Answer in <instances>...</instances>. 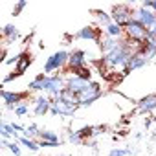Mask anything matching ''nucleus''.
<instances>
[{"label":"nucleus","instance_id":"1","mask_svg":"<svg viewBox=\"0 0 156 156\" xmlns=\"http://www.w3.org/2000/svg\"><path fill=\"white\" fill-rule=\"evenodd\" d=\"M125 37H127L130 42H134L136 46H141V44L149 39V30L134 19V20H130V22L125 26Z\"/></svg>","mask_w":156,"mask_h":156},{"label":"nucleus","instance_id":"2","mask_svg":"<svg viewBox=\"0 0 156 156\" xmlns=\"http://www.w3.org/2000/svg\"><path fill=\"white\" fill-rule=\"evenodd\" d=\"M134 15H136V9L130 8L129 4H118V6H112V11H110V17H112V22L119 24L123 30L125 26L134 20Z\"/></svg>","mask_w":156,"mask_h":156},{"label":"nucleus","instance_id":"3","mask_svg":"<svg viewBox=\"0 0 156 156\" xmlns=\"http://www.w3.org/2000/svg\"><path fill=\"white\" fill-rule=\"evenodd\" d=\"M103 96V90H101V83L98 81H90L88 87L77 94V99H79V107H90L94 101H98L99 98Z\"/></svg>","mask_w":156,"mask_h":156},{"label":"nucleus","instance_id":"4","mask_svg":"<svg viewBox=\"0 0 156 156\" xmlns=\"http://www.w3.org/2000/svg\"><path fill=\"white\" fill-rule=\"evenodd\" d=\"M64 88H66V77H62V75H48L46 77V81H44V92L51 99L59 98Z\"/></svg>","mask_w":156,"mask_h":156},{"label":"nucleus","instance_id":"5","mask_svg":"<svg viewBox=\"0 0 156 156\" xmlns=\"http://www.w3.org/2000/svg\"><path fill=\"white\" fill-rule=\"evenodd\" d=\"M68 59H70V53H68L66 50H59V51H55L51 57L46 59V62H44V73H51V72L61 70L62 66L68 64Z\"/></svg>","mask_w":156,"mask_h":156},{"label":"nucleus","instance_id":"6","mask_svg":"<svg viewBox=\"0 0 156 156\" xmlns=\"http://www.w3.org/2000/svg\"><path fill=\"white\" fill-rule=\"evenodd\" d=\"M77 108H79V107H73V105L66 103L61 98H53L51 99V110H50V114L51 116H73L77 112Z\"/></svg>","mask_w":156,"mask_h":156},{"label":"nucleus","instance_id":"7","mask_svg":"<svg viewBox=\"0 0 156 156\" xmlns=\"http://www.w3.org/2000/svg\"><path fill=\"white\" fill-rule=\"evenodd\" d=\"M149 62V59H147V55L136 46V51L132 53V57L129 59V62H127V66L121 70V75H129L132 70H138V68H143L145 64Z\"/></svg>","mask_w":156,"mask_h":156},{"label":"nucleus","instance_id":"8","mask_svg":"<svg viewBox=\"0 0 156 156\" xmlns=\"http://www.w3.org/2000/svg\"><path fill=\"white\" fill-rule=\"evenodd\" d=\"M2 99H4V107L8 110H15V107L22 105V101L30 96V92H9V90H2Z\"/></svg>","mask_w":156,"mask_h":156},{"label":"nucleus","instance_id":"9","mask_svg":"<svg viewBox=\"0 0 156 156\" xmlns=\"http://www.w3.org/2000/svg\"><path fill=\"white\" fill-rule=\"evenodd\" d=\"M101 33H103V30L99 28V26H85V28H81L79 31L75 33V39H81V41H90V42H96V44H99L101 42Z\"/></svg>","mask_w":156,"mask_h":156},{"label":"nucleus","instance_id":"10","mask_svg":"<svg viewBox=\"0 0 156 156\" xmlns=\"http://www.w3.org/2000/svg\"><path fill=\"white\" fill-rule=\"evenodd\" d=\"M134 19H136L140 24H143L147 30H151V28L154 26V22H156V13H154L152 9H147V8L140 6V8L136 9V15H134Z\"/></svg>","mask_w":156,"mask_h":156},{"label":"nucleus","instance_id":"11","mask_svg":"<svg viewBox=\"0 0 156 156\" xmlns=\"http://www.w3.org/2000/svg\"><path fill=\"white\" fill-rule=\"evenodd\" d=\"M37 141H39L41 147H59L61 145V138H59L57 132H53V130H42V129H41V132L37 136Z\"/></svg>","mask_w":156,"mask_h":156},{"label":"nucleus","instance_id":"12","mask_svg":"<svg viewBox=\"0 0 156 156\" xmlns=\"http://www.w3.org/2000/svg\"><path fill=\"white\" fill-rule=\"evenodd\" d=\"M50 110H51V98L50 96H39V98H35V103H33L35 116H46Z\"/></svg>","mask_w":156,"mask_h":156},{"label":"nucleus","instance_id":"13","mask_svg":"<svg viewBox=\"0 0 156 156\" xmlns=\"http://www.w3.org/2000/svg\"><path fill=\"white\" fill-rule=\"evenodd\" d=\"M68 66H70V72L81 68V66H87V51H85V50H73V51L70 53Z\"/></svg>","mask_w":156,"mask_h":156},{"label":"nucleus","instance_id":"14","mask_svg":"<svg viewBox=\"0 0 156 156\" xmlns=\"http://www.w3.org/2000/svg\"><path fill=\"white\" fill-rule=\"evenodd\" d=\"M88 83H90V81H85V79H81V77H77V75H68V77H66V88L72 90L73 94L83 92V90L88 87Z\"/></svg>","mask_w":156,"mask_h":156},{"label":"nucleus","instance_id":"15","mask_svg":"<svg viewBox=\"0 0 156 156\" xmlns=\"http://www.w3.org/2000/svg\"><path fill=\"white\" fill-rule=\"evenodd\" d=\"M152 110H156V94H149L138 101V112L140 114H147Z\"/></svg>","mask_w":156,"mask_h":156},{"label":"nucleus","instance_id":"16","mask_svg":"<svg viewBox=\"0 0 156 156\" xmlns=\"http://www.w3.org/2000/svg\"><path fill=\"white\" fill-rule=\"evenodd\" d=\"M31 62H33V59H31L30 51H20V53H19V61H17V64H15V72H17L19 75H22V73L30 68Z\"/></svg>","mask_w":156,"mask_h":156},{"label":"nucleus","instance_id":"17","mask_svg":"<svg viewBox=\"0 0 156 156\" xmlns=\"http://www.w3.org/2000/svg\"><path fill=\"white\" fill-rule=\"evenodd\" d=\"M46 77H48V73H39L35 79L28 85V92H44V81H46Z\"/></svg>","mask_w":156,"mask_h":156},{"label":"nucleus","instance_id":"18","mask_svg":"<svg viewBox=\"0 0 156 156\" xmlns=\"http://www.w3.org/2000/svg\"><path fill=\"white\" fill-rule=\"evenodd\" d=\"M138 48H140V50L147 55V59L151 61V59H154V55H156V39H151V37H149V39H147L141 46H138Z\"/></svg>","mask_w":156,"mask_h":156},{"label":"nucleus","instance_id":"19","mask_svg":"<svg viewBox=\"0 0 156 156\" xmlns=\"http://www.w3.org/2000/svg\"><path fill=\"white\" fill-rule=\"evenodd\" d=\"M103 31H105V35H107V37H112V39H118V41L125 35V30H123L119 24H116V22H112L110 26H107Z\"/></svg>","mask_w":156,"mask_h":156},{"label":"nucleus","instance_id":"20","mask_svg":"<svg viewBox=\"0 0 156 156\" xmlns=\"http://www.w3.org/2000/svg\"><path fill=\"white\" fill-rule=\"evenodd\" d=\"M119 41H121V39H119ZM119 41H118V39H112V37H107V35H105V37L101 39V42H99V48H101L103 55H105V53H108V51H112V50H114V48L119 44Z\"/></svg>","mask_w":156,"mask_h":156},{"label":"nucleus","instance_id":"21","mask_svg":"<svg viewBox=\"0 0 156 156\" xmlns=\"http://www.w3.org/2000/svg\"><path fill=\"white\" fill-rule=\"evenodd\" d=\"M2 35H4L6 42H15V39H19V37H20L19 30H17L13 24H6V26H4V30H2Z\"/></svg>","mask_w":156,"mask_h":156},{"label":"nucleus","instance_id":"22","mask_svg":"<svg viewBox=\"0 0 156 156\" xmlns=\"http://www.w3.org/2000/svg\"><path fill=\"white\" fill-rule=\"evenodd\" d=\"M94 15H96L98 22H99V26H103V30H105L107 26L112 24V17H110V13H105V11H101V9H94Z\"/></svg>","mask_w":156,"mask_h":156},{"label":"nucleus","instance_id":"23","mask_svg":"<svg viewBox=\"0 0 156 156\" xmlns=\"http://www.w3.org/2000/svg\"><path fill=\"white\" fill-rule=\"evenodd\" d=\"M72 75H77V77H81V79H85V81H92V68L88 64L81 66L77 70H72Z\"/></svg>","mask_w":156,"mask_h":156},{"label":"nucleus","instance_id":"24","mask_svg":"<svg viewBox=\"0 0 156 156\" xmlns=\"http://www.w3.org/2000/svg\"><path fill=\"white\" fill-rule=\"evenodd\" d=\"M17 140H19V143H22L24 147H28L31 152H37V151L41 149L39 141H37V140H33V138H26V136H20V138H17Z\"/></svg>","mask_w":156,"mask_h":156},{"label":"nucleus","instance_id":"25","mask_svg":"<svg viewBox=\"0 0 156 156\" xmlns=\"http://www.w3.org/2000/svg\"><path fill=\"white\" fill-rule=\"evenodd\" d=\"M61 99H64L66 103H70V105H73V107H79V99H77V94H73L72 90H68V88H64L62 92H61V96H59Z\"/></svg>","mask_w":156,"mask_h":156},{"label":"nucleus","instance_id":"26","mask_svg":"<svg viewBox=\"0 0 156 156\" xmlns=\"http://www.w3.org/2000/svg\"><path fill=\"white\" fill-rule=\"evenodd\" d=\"M0 132H2V138H4V140H9L11 136L17 138V132L13 130L11 123H6V121H2V125H0Z\"/></svg>","mask_w":156,"mask_h":156},{"label":"nucleus","instance_id":"27","mask_svg":"<svg viewBox=\"0 0 156 156\" xmlns=\"http://www.w3.org/2000/svg\"><path fill=\"white\" fill-rule=\"evenodd\" d=\"M39 132H41L39 125H37V123H30V125L26 127V134H24V136H26V138H33V140H35V138L39 136Z\"/></svg>","mask_w":156,"mask_h":156},{"label":"nucleus","instance_id":"28","mask_svg":"<svg viewBox=\"0 0 156 156\" xmlns=\"http://www.w3.org/2000/svg\"><path fill=\"white\" fill-rule=\"evenodd\" d=\"M132 154V149H119V147H114L108 151V156H130Z\"/></svg>","mask_w":156,"mask_h":156},{"label":"nucleus","instance_id":"29","mask_svg":"<svg viewBox=\"0 0 156 156\" xmlns=\"http://www.w3.org/2000/svg\"><path fill=\"white\" fill-rule=\"evenodd\" d=\"M68 141H70V143H75V145H81V143H85V141H83V138L79 136V132H77V130H72V132H68Z\"/></svg>","mask_w":156,"mask_h":156},{"label":"nucleus","instance_id":"30","mask_svg":"<svg viewBox=\"0 0 156 156\" xmlns=\"http://www.w3.org/2000/svg\"><path fill=\"white\" fill-rule=\"evenodd\" d=\"M28 110H30V108H28V105H24V103H22V105L15 107V110H13V112H15L17 116H26V114H28Z\"/></svg>","mask_w":156,"mask_h":156},{"label":"nucleus","instance_id":"31","mask_svg":"<svg viewBox=\"0 0 156 156\" xmlns=\"http://www.w3.org/2000/svg\"><path fill=\"white\" fill-rule=\"evenodd\" d=\"M141 6H143V8H147V9H152V11L156 13V0H143Z\"/></svg>","mask_w":156,"mask_h":156},{"label":"nucleus","instance_id":"32","mask_svg":"<svg viewBox=\"0 0 156 156\" xmlns=\"http://www.w3.org/2000/svg\"><path fill=\"white\" fill-rule=\"evenodd\" d=\"M15 156H20V147H19V143L17 141H13V143H9V147H8Z\"/></svg>","mask_w":156,"mask_h":156},{"label":"nucleus","instance_id":"33","mask_svg":"<svg viewBox=\"0 0 156 156\" xmlns=\"http://www.w3.org/2000/svg\"><path fill=\"white\" fill-rule=\"evenodd\" d=\"M24 8H26V2L22 0V2H19V4L15 6V9H13V15H19V13H20V11H22Z\"/></svg>","mask_w":156,"mask_h":156},{"label":"nucleus","instance_id":"34","mask_svg":"<svg viewBox=\"0 0 156 156\" xmlns=\"http://www.w3.org/2000/svg\"><path fill=\"white\" fill-rule=\"evenodd\" d=\"M149 37H151V39H156V22H154V26L149 30Z\"/></svg>","mask_w":156,"mask_h":156},{"label":"nucleus","instance_id":"35","mask_svg":"<svg viewBox=\"0 0 156 156\" xmlns=\"http://www.w3.org/2000/svg\"><path fill=\"white\" fill-rule=\"evenodd\" d=\"M59 156H68V154H59Z\"/></svg>","mask_w":156,"mask_h":156},{"label":"nucleus","instance_id":"36","mask_svg":"<svg viewBox=\"0 0 156 156\" xmlns=\"http://www.w3.org/2000/svg\"><path fill=\"white\" fill-rule=\"evenodd\" d=\"M152 121H156V118H152Z\"/></svg>","mask_w":156,"mask_h":156}]
</instances>
